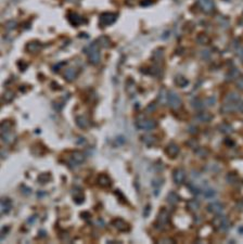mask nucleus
Here are the masks:
<instances>
[{
  "mask_svg": "<svg viewBox=\"0 0 243 244\" xmlns=\"http://www.w3.org/2000/svg\"><path fill=\"white\" fill-rule=\"evenodd\" d=\"M202 195H203L205 199H213L216 195V191L212 188H208V187H205L203 189V192H202Z\"/></svg>",
  "mask_w": 243,
  "mask_h": 244,
  "instance_id": "nucleus-16",
  "label": "nucleus"
},
{
  "mask_svg": "<svg viewBox=\"0 0 243 244\" xmlns=\"http://www.w3.org/2000/svg\"><path fill=\"white\" fill-rule=\"evenodd\" d=\"M64 77L66 78V81H73V79L76 77V71L74 68H67L64 73H63Z\"/></svg>",
  "mask_w": 243,
  "mask_h": 244,
  "instance_id": "nucleus-17",
  "label": "nucleus"
},
{
  "mask_svg": "<svg viewBox=\"0 0 243 244\" xmlns=\"http://www.w3.org/2000/svg\"><path fill=\"white\" fill-rule=\"evenodd\" d=\"M15 26H17V23H15L14 21H11V22L7 23V28L8 29H13V28H15Z\"/></svg>",
  "mask_w": 243,
  "mask_h": 244,
  "instance_id": "nucleus-27",
  "label": "nucleus"
},
{
  "mask_svg": "<svg viewBox=\"0 0 243 244\" xmlns=\"http://www.w3.org/2000/svg\"><path fill=\"white\" fill-rule=\"evenodd\" d=\"M213 226L220 231H227L230 228V222L225 216H217L213 220Z\"/></svg>",
  "mask_w": 243,
  "mask_h": 244,
  "instance_id": "nucleus-3",
  "label": "nucleus"
},
{
  "mask_svg": "<svg viewBox=\"0 0 243 244\" xmlns=\"http://www.w3.org/2000/svg\"><path fill=\"white\" fill-rule=\"evenodd\" d=\"M173 180L176 184H181L186 180V172L182 168H177L173 173Z\"/></svg>",
  "mask_w": 243,
  "mask_h": 244,
  "instance_id": "nucleus-7",
  "label": "nucleus"
},
{
  "mask_svg": "<svg viewBox=\"0 0 243 244\" xmlns=\"http://www.w3.org/2000/svg\"><path fill=\"white\" fill-rule=\"evenodd\" d=\"M199 6L204 12H211L214 9V2L213 0H197Z\"/></svg>",
  "mask_w": 243,
  "mask_h": 244,
  "instance_id": "nucleus-12",
  "label": "nucleus"
},
{
  "mask_svg": "<svg viewBox=\"0 0 243 244\" xmlns=\"http://www.w3.org/2000/svg\"><path fill=\"white\" fill-rule=\"evenodd\" d=\"M87 54H88V58H89L90 62L92 64H97L99 63L100 61V51H99V47H98V44L94 42L88 47L87 49Z\"/></svg>",
  "mask_w": 243,
  "mask_h": 244,
  "instance_id": "nucleus-1",
  "label": "nucleus"
},
{
  "mask_svg": "<svg viewBox=\"0 0 243 244\" xmlns=\"http://www.w3.org/2000/svg\"><path fill=\"white\" fill-rule=\"evenodd\" d=\"M98 183H99L101 187H103V188H108V187L111 186V179L109 178V176H106V175L101 174V175H99V177H98Z\"/></svg>",
  "mask_w": 243,
  "mask_h": 244,
  "instance_id": "nucleus-14",
  "label": "nucleus"
},
{
  "mask_svg": "<svg viewBox=\"0 0 243 244\" xmlns=\"http://www.w3.org/2000/svg\"><path fill=\"white\" fill-rule=\"evenodd\" d=\"M72 198L75 201V203L77 204H81L84 202V199H85V195H84V192L81 191V189L79 188H74L72 190Z\"/></svg>",
  "mask_w": 243,
  "mask_h": 244,
  "instance_id": "nucleus-10",
  "label": "nucleus"
},
{
  "mask_svg": "<svg viewBox=\"0 0 243 244\" xmlns=\"http://www.w3.org/2000/svg\"><path fill=\"white\" fill-rule=\"evenodd\" d=\"M207 211L212 214H217L218 215V214L224 211V205L220 202H213L207 206Z\"/></svg>",
  "mask_w": 243,
  "mask_h": 244,
  "instance_id": "nucleus-11",
  "label": "nucleus"
},
{
  "mask_svg": "<svg viewBox=\"0 0 243 244\" xmlns=\"http://www.w3.org/2000/svg\"><path fill=\"white\" fill-rule=\"evenodd\" d=\"M112 225H113V227L116 228V229L119 230V231L126 232V231H129V229H130L129 226H128V223L125 222L124 220L121 219V218H116V219H114L112 222Z\"/></svg>",
  "mask_w": 243,
  "mask_h": 244,
  "instance_id": "nucleus-9",
  "label": "nucleus"
},
{
  "mask_svg": "<svg viewBox=\"0 0 243 244\" xmlns=\"http://www.w3.org/2000/svg\"><path fill=\"white\" fill-rule=\"evenodd\" d=\"M142 141L146 142V144H148V145H152L154 142H155V139H154V137H152V136H143L142 137Z\"/></svg>",
  "mask_w": 243,
  "mask_h": 244,
  "instance_id": "nucleus-26",
  "label": "nucleus"
},
{
  "mask_svg": "<svg viewBox=\"0 0 243 244\" xmlns=\"http://www.w3.org/2000/svg\"><path fill=\"white\" fill-rule=\"evenodd\" d=\"M219 129H220V131H221V133H224V134H231V133H232V127H231L229 124L220 125Z\"/></svg>",
  "mask_w": 243,
  "mask_h": 244,
  "instance_id": "nucleus-23",
  "label": "nucleus"
},
{
  "mask_svg": "<svg viewBox=\"0 0 243 244\" xmlns=\"http://www.w3.org/2000/svg\"><path fill=\"white\" fill-rule=\"evenodd\" d=\"M187 207L189 208V211H191V212H197V209H199V207H200V204H199V202H197V201L191 200V201H189V202H188Z\"/></svg>",
  "mask_w": 243,
  "mask_h": 244,
  "instance_id": "nucleus-21",
  "label": "nucleus"
},
{
  "mask_svg": "<svg viewBox=\"0 0 243 244\" xmlns=\"http://www.w3.org/2000/svg\"><path fill=\"white\" fill-rule=\"evenodd\" d=\"M27 49H28V51H31V52H36L40 49V45L38 44V42H32V44H29L27 46Z\"/></svg>",
  "mask_w": 243,
  "mask_h": 244,
  "instance_id": "nucleus-25",
  "label": "nucleus"
},
{
  "mask_svg": "<svg viewBox=\"0 0 243 244\" xmlns=\"http://www.w3.org/2000/svg\"><path fill=\"white\" fill-rule=\"evenodd\" d=\"M169 222V214L165 208H162L158 213V219H156V226L155 227L158 229L162 230L166 227V225H168Z\"/></svg>",
  "mask_w": 243,
  "mask_h": 244,
  "instance_id": "nucleus-2",
  "label": "nucleus"
},
{
  "mask_svg": "<svg viewBox=\"0 0 243 244\" xmlns=\"http://www.w3.org/2000/svg\"><path fill=\"white\" fill-rule=\"evenodd\" d=\"M77 125L80 128H87L88 127V120L86 116H79L77 117Z\"/></svg>",
  "mask_w": 243,
  "mask_h": 244,
  "instance_id": "nucleus-20",
  "label": "nucleus"
},
{
  "mask_svg": "<svg viewBox=\"0 0 243 244\" xmlns=\"http://www.w3.org/2000/svg\"><path fill=\"white\" fill-rule=\"evenodd\" d=\"M11 207H12V203L9 199H2L1 200V213L2 214H8L11 211Z\"/></svg>",
  "mask_w": 243,
  "mask_h": 244,
  "instance_id": "nucleus-15",
  "label": "nucleus"
},
{
  "mask_svg": "<svg viewBox=\"0 0 243 244\" xmlns=\"http://www.w3.org/2000/svg\"><path fill=\"white\" fill-rule=\"evenodd\" d=\"M85 161V155H84L81 152L78 151H73L71 153V155L69 156V161H67V164H69L71 167H76V166L80 165L83 162Z\"/></svg>",
  "mask_w": 243,
  "mask_h": 244,
  "instance_id": "nucleus-4",
  "label": "nucleus"
},
{
  "mask_svg": "<svg viewBox=\"0 0 243 244\" xmlns=\"http://www.w3.org/2000/svg\"><path fill=\"white\" fill-rule=\"evenodd\" d=\"M165 153L169 157H176L179 154V148L175 143H169L167 148L165 149Z\"/></svg>",
  "mask_w": 243,
  "mask_h": 244,
  "instance_id": "nucleus-13",
  "label": "nucleus"
},
{
  "mask_svg": "<svg viewBox=\"0 0 243 244\" xmlns=\"http://www.w3.org/2000/svg\"><path fill=\"white\" fill-rule=\"evenodd\" d=\"M167 202L169 203V204L172 205H175L177 204V203L179 202V197L177 193L175 192H170L168 195H167Z\"/></svg>",
  "mask_w": 243,
  "mask_h": 244,
  "instance_id": "nucleus-18",
  "label": "nucleus"
},
{
  "mask_svg": "<svg viewBox=\"0 0 243 244\" xmlns=\"http://www.w3.org/2000/svg\"><path fill=\"white\" fill-rule=\"evenodd\" d=\"M175 83H176V85L179 86V87H185V86L188 85L187 79H185L183 77H180V76H178L176 79H175Z\"/></svg>",
  "mask_w": 243,
  "mask_h": 244,
  "instance_id": "nucleus-24",
  "label": "nucleus"
},
{
  "mask_svg": "<svg viewBox=\"0 0 243 244\" xmlns=\"http://www.w3.org/2000/svg\"><path fill=\"white\" fill-rule=\"evenodd\" d=\"M116 20V14H113V13H105V14H102L100 17V23L101 25L105 26V25H111L112 23L115 22Z\"/></svg>",
  "mask_w": 243,
  "mask_h": 244,
  "instance_id": "nucleus-8",
  "label": "nucleus"
},
{
  "mask_svg": "<svg viewBox=\"0 0 243 244\" xmlns=\"http://www.w3.org/2000/svg\"><path fill=\"white\" fill-rule=\"evenodd\" d=\"M197 118L200 120V122H203V123H207L210 122L211 120L213 118V116L208 113H199V115L197 116Z\"/></svg>",
  "mask_w": 243,
  "mask_h": 244,
  "instance_id": "nucleus-19",
  "label": "nucleus"
},
{
  "mask_svg": "<svg viewBox=\"0 0 243 244\" xmlns=\"http://www.w3.org/2000/svg\"><path fill=\"white\" fill-rule=\"evenodd\" d=\"M156 127V123L153 120H148V118H142V120L137 122V128L142 129V130H152Z\"/></svg>",
  "mask_w": 243,
  "mask_h": 244,
  "instance_id": "nucleus-6",
  "label": "nucleus"
},
{
  "mask_svg": "<svg viewBox=\"0 0 243 244\" xmlns=\"http://www.w3.org/2000/svg\"><path fill=\"white\" fill-rule=\"evenodd\" d=\"M70 21L73 25H78L81 23V17L78 14H76V13H72L71 17H70Z\"/></svg>",
  "mask_w": 243,
  "mask_h": 244,
  "instance_id": "nucleus-22",
  "label": "nucleus"
},
{
  "mask_svg": "<svg viewBox=\"0 0 243 244\" xmlns=\"http://www.w3.org/2000/svg\"><path fill=\"white\" fill-rule=\"evenodd\" d=\"M167 102H168L170 108L175 109V110L180 108V105H181L180 98H179V95H177L176 92H174V91H169L168 92V95H167Z\"/></svg>",
  "mask_w": 243,
  "mask_h": 244,
  "instance_id": "nucleus-5",
  "label": "nucleus"
}]
</instances>
